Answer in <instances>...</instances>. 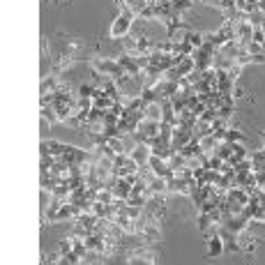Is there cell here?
<instances>
[{"label": "cell", "mask_w": 265, "mask_h": 265, "mask_svg": "<svg viewBox=\"0 0 265 265\" xmlns=\"http://www.w3.org/2000/svg\"><path fill=\"white\" fill-rule=\"evenodd\" d=\"M261 28H263V32H265V21H263V26H261Z\"/></svg>", "instance_id": "obj_17"}, {"label": "cell", "mask_w": 265, "mask_h": 265, "mask_svg": "<svg viewBox=\"0 0 265 265\" xmlns=\"http://www.w3.org/2000/svg\"><path fill=\"white\" fill-rule=\"evenodd\" d=\"M168 166H171L173 173H178V171H182V168L187 166V157H185L182 152H173V155L168 157Z\"/></svg>", "instance_id": "obj_10"}, {"label": "cell", "mask_w": 265, "mask_h": 265, "mask_svg": "<svg viewBox=\"0 0 265 265\" xmlns=\"http://www.w3.org/2000/svg\"><path fill=\"white\" fill-rule=\"evenodd\" d=\"M247 19H249V23L254 26V28H261L263 26V21H265V12H261V9H254L251 14H247Z\"/></svg>", "instance_id": "obj_13"}, {"label": "cell", "mask_w": 265, "mask_h": 265, "mask_svg": "<svg viewBox=\"0 0 265 265\" xmlns=\"http://www.w3.org/2000/svg\"><path fill=\"white\" fill-rule=\"evenodd\" d=\"M42 155H53V157H60L62 152H65V148H67V143H60V141H42Z\"/></svg>", "instance_id": "obj_5"}, {"label": "cell", "mask_w": 265, "mask_h": 265, "mask_svg": "<svg viewBox=\"0 0 265 265\" xmlns=\"http://www.w3.org/2000/svg\"><path fill=\"white\" fill-rule=\"evenodd\" d=\"M60 76L58 74H49V76H42V85H39V92H55L58 85H60Z\"/></svg>", "instance_id": "obj_7"}, {"label": "cell", "mask_w": 265, "mask_h": 265, "mask_svg": "<svg viewBox=\"0 0 265 265\" xmlns=\"http://www.w3.org/2000/svg\"><path fill=\"white\" fill-rule=\"evenodd\" d=\"M127 263H159V251L150 244H141L127 254Z\"/></svg>", "instance_id": "obj_2"}, {"label": "cell", "mask_w": 265, "mask_h": 265, "mask_svg": "<svg viewBox=\"0 0 265 265\" xmlns=\"http://www.w3.org/2000/svg\"><path fill=\"white\" fill-rule=\"evenodd\" d=\"M171 5H173V12L175 14H187L191 7H194V0H171Z\"/></svg>", "instance_id": "obj_12"}, {"label": "cell", "mask_w": 265, "mask_h": 265, "mask_svg": "<svg viewBox=\"0 0 265 265\" xmlns=\"http://www.w3.org/2000/svg\"><path fill=\"white\" fill-rule=\"evenodd\" d=\"M198 145H201L203 155H214V148L219 145V141L212 136V134H208V136H201V138H198Z\"/></svg>", "instance_id": "obj_9"}, {"label": "cell", "mask_w": 265, "mask_h": 265, "mask_svg": "<svg viewBox=\"0 0 265 265\" xmlns=\"http://www.w3.org/2000/svg\"><path fill=\"white\" fill-rule=\"evenodd\" d=\"M224 240H221V235L219 233H214V235H208V256L210 258H217L224 254Z\"/></svg>", "instance_id": "obj_4"}, {"label": "cell", "mask_w": 265, "mask_h": 265, "mask_svg": "<svg viewBox=\"0 0 265 265\" xmlns=\"http://www.w3.org/2000/svg\"><path fill=\"white\" fill-rule=\"evenodd\" d=\"M148 164H150V168L155 171V175L168 178V175L173 173V171H171V166H168V159H161V157H155V155H150Z\"/></svg>", "instance_id": "obj_3"}, {"label": "cell", "mask_w": 265, "mask_h": 265, "mask_svg": "<svg viewBox=\"0 0 265 265\" xmlns=\"http://www.w3.org/2000/svg\"><path fill=\"white\" fill-rule=\"evenodd\" d=\"M244 85H240V83H235L233 85V90H231V95H233V99H240V97H244Z\"/></svg>", "instance_id": "obj_15"}, {"label": "cell", "mask_w": 265, "mask_h": 265, "mask_svg": "<svg viewBox=\"0 0 265 265\" xmlns=\"http://www.w3.org/2000/svg\"><path fill=\"white\" fill-rule=\"evenodd\" d=\"M226 141H228V143H244V134H242V132H240V129H235V127H228Z\"/></svg>", "instance_id": "obj_14"}, {"label": "cell", "mask_w": 265, "mask_h": 265, "mask_svg": "<svg viewBox=\"0 0 265 265\" xmlns=\"http://www.w3.org/2000/svg\"><path fill=\"white\" fill-rule=\"evenodd\" d=\"M221 0H212V5H214V7H217V5H219Z\"/></svg>", "instance_id": "obj_16"}, {"label": "cell", "mask_w": 265, "mask_h": 265, "mask_svg": "<svg viewBox=\"0 0 265 265\" xmlns=\"http://www.w3.org/2000/svg\"><path fill=\"white\" fill-rule=\"evenodd\" d=\"M134 19H136V14H134L129 7L120 9V14L115 16V21L111 23V30H108V35H111L113 39L127 37L129 30H132V23H134Z\"/></svg>", "instance_id": "obj_1"}, {"label": "cell", "mask_w": 265, "mask_h": 265, "mask_svg": "<svg viewBox=\"0 0 265 265\" xmlns=\"http://www.w3.org/2000/svg\"><path fill=\"white\" fill-rule=\"evenodd\" d=\"M152 150L148 143H138L136 148H134V152H132V159L136 161L138 166H143V164H148V159H150Z\"/></svg>", "instance_id": "obj_6"}, {"label": "cell", "mask_w": 265, "mask_h": 265, "mask_svg": "<svg viewBox=\"0 0 265 265\" xmlns=\"http://www.w3.org/2000/svg\"><path fill=\"white\" fill-rule=\"evenodd\" d=\"M143 115L148 118V120L161 122V115H164V111H161V102H152V104H145Z\"/></svg>", "instance_id": "obj_8"}, {"label": "cell", "mask_w": 265, "mask_h": 265, "mask_svg": "<svg viewBox=\"0 0 265 265\" xmlns=\"http://www.w3.org/2000/svg\"><path fill=\"white\" fill-rule=\"evenodd\" d=\"M97 88H99L97 83L88 81V83H81L79 88H76V95H79V97H90L92 99L95 95H97Z\"/></svg>", "instance_id": "obj_11"}]
</instances>
